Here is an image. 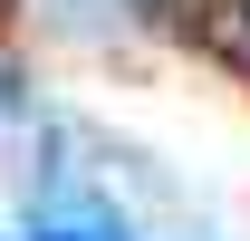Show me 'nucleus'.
Returning a JSON list of instances; mask_svg holds the SVG:
<instances>
[{
  "label": "nucleus",
  "mask_w": 250,
  "mask_h": 241,
  "mask_svg": "<svg viewBox=\"0 0 250 241\" xmlns=\"http://www.w3.org/2000/svg\"><path fill=\"white\" fill-rule=\"evenodd\" d=\"M20 241H135V232H125L96 193H58V203L29 212V232H20Z\"/></svg>",
  "instance_id": "1"
},
{
  "label": "nucleus",
  "mask_w": 250,
  "mask_h": 241,
  "mask_svg": "<svg viewBox=\"0 0 250 241\" xmlns=\"http://www.w3.org/2000/svg\"><path fill=\"white\" fill-rule=\"evenodd\" d=\"M10 106H20V77H10V68H0V116H10Z\"/></svg>",
  "instance_id": "2"
}]
</instances>
